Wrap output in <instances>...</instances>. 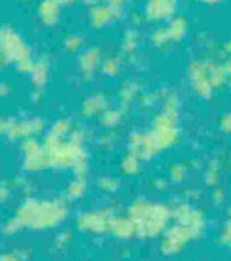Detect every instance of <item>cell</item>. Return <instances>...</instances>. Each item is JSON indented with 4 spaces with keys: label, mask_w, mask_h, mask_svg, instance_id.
<instances>
[{
    "label": "cell",
    "mask_w": 231,
    "mask_h": 261,
    "mask_svg": "<svg viewBox=\"0 0 231 261\" xmlns=\"http://www.w3.org/2000/svg\"><path fill=\"white\" fill-rule=\"evenodd\" d=\"M202 2H205V4H217V2H220V0H202Z\"/></svg>",
    "instance_id": "f546056e"
},
{
    "label": "cell",
    "mask_w": 231,
    "mask_h": 261,
    "mask_svg": "<svg viewBox=\"0 0 231 261\" xmlns=\"http://www.w3.org/2000/svg\"><path fill=\"white\" fill-rule=\"evenodd\" d=\"M187 33V22L182 17H176L169 22L168 27L157 30L153 34V42L156 45H165L175 40H181Z\"/></svg>",
    "instance_id": "ba28073f"
},
{
    "label": "cell",
    "mask_w": 231,
    "mask_h": 261,
    "mask_svg": "<svg viewBox=\"0 0 231 261\" xmlns=\"http://www.w3.org/2000/svg\"><path fill=\"white\" fill-rule=\"evenodd\" d=\"M99 59H100V55H99V49H88L86 53L82 56L80 59V67H82V71L85 74L88 73H93L99 64Z\"/></svg>",
    "instance_id": "9a60e30c"
},
{
    "label": "cell",
    "mask_w": 231,
    "mask_h": 261,
    "mask_svg": "<svg viewBox=\"0 0 231 261\" xmlns=\"http://www.w3.org/2000/svg\"><path fill=\"white\" fill-rule=\"evenodd\" d=\"M205 181L208 186H216L219 182V178H220V166L217 161H211L205 170V175H204Z\"/></svg>",
    "instance_id": "d6986e66"
},
{
    "label": "cell",
    "mask_w": 231,
    "mask_h": 261,
    "mask_svg": "<svg viewBox=\"0 0 231 261\" xmlns=\"http://www.w3.org/2000/svg\"><path fill=\"white\" fill-rule=\"evenodd\" d=\"M225 70H226V73H228V76H231V59L226 62V65H225Z\"/></svg>",
    "instance_id": "f1b7e54d"
},
{
    "label": "cell",
    "mask_w": 231,
    "mask_h": 261,
    "mask_svg": "<svg viewBox=\"0 0 231 261\" xmlns=\"http://www.w3.org/2000/svg\"><path fill=\"white\" fill-rule=\"evenodd\" d=\"M140 160H137L134 154H131V153H127L125 154V158H124V161H122V172L125 173V175H128V176H134V175H137L139 173V170H140Z\"/></svg>",
    "instance_id": "ac0fdd59"
},
{
    "label": "cell",
    "mask_w": 231,
    "mask_h": 261,
    "mask_svg": "<svg viewBox=\"0 0 231 261\" xmlns=\"http://www.w3.org/2000/svg\"><path fill=\"white\" fill-rule=\"evenodd\" d=\"M106 109V99L102 96V94H96V96H91L90 99H86L83 102V107H82V113L88 118L91 116H97V115H102Z\"/></svg>",
    "instance_id": "8fae6325"
},
{
    "label": "cell",
    "mask_w": 231,
    "mask_h": 261,
    "mask_svg": "<svg viewBox=\"0 0 231 261\" xmlns=\"http://www.w3.org/2000/svg\"><path fill=\"white\" fill-rule=\"evenodd\" d=\"M103 71L106 73V74H115V73H119V61L118 59H114V58H111V59H106L105 61V64H103Z\"/></svg>",
    "instance_id": "603a6c76"
},
{
    "label": "cell",
    "mask_w": 231,
    "mask_h": 261,
    "mask_svg": "<svg viewBox=\"0 0 231 261\" xmlns=\"http://www.w3.org/2000/svg\"><path fill=\"white\" fill-rule=\"evenodd\" d=\"M128 153L134 154L137 160L145 163V161L153 160L159 153V150L150 139L148 133L133 132L128 138Z\"/></svg>",
    "instance_id": "8992f818"
},
{
    "label": "cell",
    "mask_w": 231,
    "mask_h": 261,
    "mask_svg": "<svg viewBox=\"0 0 231 261\" xmlns=\"http://www.w3.org/2000/svg\"><path fill=\"white\" fill-rule=\"evenodd\" d=\"M229 85H231V76H229Z\"/></svg>",
    "instance_id": "4dcf8cb0"
},
{
    "label": "cell",
    "mask_w": 231,
    "mask_h": 261,
    "mask_svg": "<svg viewBox=\"0 0 231 261\" xmlns=\"http://www.w3.org/2000/svg\"><path fill=\"white\" fill-rule=\"evenodd\" d=\"M191 237V233L188 232L187 227L184 226H179V227H172L168 233H166V240H165V244H163V249L166 252H176L179 250L184 243Z\"/></svg>",
    "instance_id": "30bf717a"
},
{
    "label": "cell",
    "mask_w": 231,
    "mask_h": 261,
    "mask_svg": "<svg viewBox=\"0 0 231 261\" xmlns=\"http://www.w3.org/2000/svg\"><path fill=\"white\" fill-rule=\"evenodd\" d=\"M225 237H226V241L231 244V224H228V227H226V232H225Z\"/></svg>",
    "instance_id": "83f0119b"
},
{
    "label": "cell",
    "mask_w": 231,
    "mask_h": 261,
    "mask_svg": "<svg viewBox=\"0 0 231 261\" xmlns=\"http://www.w3.org/2000/svg\"><path fill=\"white\" fill-rule=\"evenodd\" d=\"M219 127L225 135H231V113H225L220 121H219Z\"/></svg>",
    "instance_id": "d4e9b609"
},
{
    "label": "cell",
    "mask_w": 231,
    "mask_h": 261,
    "mask_svg": "<svg viewBox=\"0 0 231 261\" xmlns=\"http://www.w3.org/2000/svg\"><path fill=\"white\" fill-rule=\"evenodd\" d=\"M168 176L172 182H182L187 176H188V169L184 166V164H172L169 167V172H168Z\"/></svg>",
    "instance_id": "ffe728a7"
},
{
    "label": "cell",
    "mask_w": 231,
    "mask_h": 261,
    "mask_svg": "<svg viewBox=\"0 0 231 261\" xmlns=\"http://www.w3.org/2000/svg\"><path fill=\"white\" fill-rule=\"evenodd\" d=\"M112 217L108 211H96V212H88L79 217L77 220V227L82 230L94 232V233H102L106 230H111L112 224Z\"/></svg>",
    "instance_id": "52a82bcc"
},
{
    "label": "cell",
    "mask_w": 231,
    "mask_h": 261,
    "mask_svg": "<svg viewBox=\"0 0 231 261\" xmlns=\"http://www.w3.org/2000/svg\"><path fill=\"white\" fill-rule=\"evenodd\" d=\"M8 198V189L0 186V201H5Z\"/></svg>",
    "instance_id": "4316f807"
},
{
    "label": "cell",
    "mask_w": 231,
    "mask_h": 261,
    "mask_svg": "<svg viewBox=\"0 0 231 261\" xmlns=\"http://www.w3.org/2000/svg\"><path fill=\"white\" fill-rule=\"evenodd\" d=\"M147 133L159 151L176 145L179 141V113L162 110L156 115Z\"/></svg>",
    "instance_id": "277c9868"
},
{
    "label": "cell",
    "mask_w": 231,
    "mask_h": 261,
    "mask_svg": "<svg viewBox=\"0 0 231 261\" xmlns=\"http://www.w3.org/2000/svg\"><path fill=\"white\" fill-rule=\"evenodd\" d=\"M86 190V176H77L73 179V182L70 184L68 190H67V196L71 198V199H76V198H80L83 196Z\"/></svg>",
    "instance_id": "2e32d148"
},
{
    "label": "cell",
    "mask_w": 231,
    "mask_h": 261,
    "mask_svg": "<svg viewBox=\"0 0 231 261\" xmlns=\"http://www.w3.org/2000/svg\"><path fill=\"white\" fill-rule=\"evenodd\" d=\"M100 121H102V125L106 127V128H114L118 127L122 121V112L121 110H105L100 116Z\"/></svg>",
    "instance_id": "e0dca14e"
},
{
    "label": "cell",
    "mask_w": 231,
    "mask_h": 261,
    "mask_svg": "<svg viewBox=\"0 0 231 261\" xmlns=\"http://www.w3.org/2000/svg\"><path fill=\"white\" fill-rule=\"evenodd\" d=\"M176 10V0H150L145 8V14L150 20L169 19Z\"/></svg>",
    "instance_id": "9c48e42d"
},
{
    "label": "cell",
    "mask_w": 231,
    "mask_h": 261,
    "mask_svg": "<svg viewBox=\"0 0 231 261\" xmlns=\"http://www.w3.org/2000/svg\"><path fill=\"white\" fill-rule=\"evenodd\" d=\"M130 220L133 221L136 232L154 235L165 227L168 221V208L148 201H136L130 207Z\"/></svg>",
    "instance_id": "3957f363"
},
{
    "label": "cell",
    "mask_w": 231,
    "mask_h": 261,
    "mask_svg": "<svg viewBox=\"0 0 231 261\" xmlns=\"http://www.w3.org/2000/svg\"><path fill=\"white\" fill-rule=\"evenodd\" d=\"M46 77H48V68L46 65L43 64H39L33 68V79H34V84L37 87L43 85L46 82Z\"/></svg>",
    "instance_id": "44dd1931"
},
{
    "label": "cell",
    "mask_w": 231,
    "mask_h": 261,
    "mask_svg": "<svg viewBox=\"0 0 231 261\" xmlns=\"http://www.w3.org/2000/svg\"><path fill=\"white\" fill-rule=\"evenodd\" d=\"M0 261H25V256L20 252H8L0 255Z\"/></svg>",
    "instance_id": "484cf974"
},
{
    "label": "cell",
    "mask_w": 231,
    "mask_h": 261,
    "mask_svg": "<svg viewBox=\"0 0 231 261\" xmlns=\"http://www.w3.org/2000/svg\"><path fill=\"white\" fill-rule=\"evenodd\" d=\"M43 148L48 166L55 169H74L77 176H86V153L82 132L73 128L68 136H54L48 133Z\"/></svg>",
    "instance_id": "6da1fadb"
},
{
    "label": "cell",
    "mask_w": 231,
    "mask_h": 261,
    "mask_svg": "<svg viewBox=\"0 0 231 261\" xmlns=\"http://www.w3.org/2000/svg\"><path fill=\"white\" fill-rule=\"evenodd\" d=\"M118 11L112 7H97L91 11V22L97 27L108 23L112 17L118 16Z\"/></svg>",
    "instance_id": "4fadbf2b"
},
{
    "label": "cell",
    "mask_w": 231,
    "mask_h": 261,
    "mask_svg": "<svg viewBox=\"0 0 231 261\" xmlns=\"http://www.w3.org/2000/svg\"><path fill=\"white\" fill-rule=\"evenodd\" d=\"M136 94H137V87L133 85V84H127V85L122 88V91H121V100H122L124 106L130 103V102L136 97Z\"/></svg>",
    "instance_id": "7402d4cb"
},
{
    "label": "cell",
    "mask_w": 231,
    "mask_h": 261,
    "mask_svg": "<svg viewBox=\"0 0 231 261\" xmlns=\"http://www.w3.org/2000/svg\"><path fill=\"white\" fill-rule=\"evenodd\" d=\"M211 70H213V62H207V61H196L190 65V70H188L190 82H191L194 93L199 97L210 99L214 93V87L211 81Z\"/></svg>",
    "instance_id": "5b68a950"
},
{
    "label": "cell",
    "mask_w": 231,
    "mask_h": 261,
    "mask_svg": "<svg viewBox=\"0 0 231 261\" xmlns=\"http://www.w3.org/2000/svg\"><path fill=\"white\" fill-rule=\"evenodd\" d=\"M42 130V122L39 121V119H34V121H25V122H20V124H16L11 130H10V133H11V136H14V138H22V136H25V138H31L33 135H37L39 132Z\"/></svg>",
    "instance_id": "7c38bea8"
},
{
    "label": "cell",
    "mask_w": 231,
    "mask_h": 261,
    "mask_svg": "<svg viewBox=\"0 0 231 261\" xmlns=\"http://www.w3.org/2000/svg\"><path fill=\"white\" fill-rule=\"evenodd\" d=\"M100 187L106 192H114L119 187V182L114 178H103V179H100Z\"/></svg>",
    "instance_id": "cb8c5ba5"
},
{
    "label": "cell",
    "mask_w": 231,
    "mask_h": 261,
    "mask_svg": "<svg viewBox=\"0 0 231 261\" xmlns=\"http://www.w3.org/2000/svg\"><path fill=\"white\" fill-rule=\"evenodd\" d=\"M67 207L62 201H26L17 211V221L22 227L49 229L64 221Z\"/></svg>",
    "instance_id": "7a4b0ae2"
},
{
    "label": "cell",
    "mask_w": 231,
    "mask_h": 261,
    "mask_svg": "<svg viewBox=\"0 0 231 261\" xmlns=\"http://www.w3.org/2000/svg\"><path fill=\"white\" fill-rule=\"evenodd\" d=\"M111 230L118 237H122V238L130 237L133 232H136L133 221L127 220V218H114L112 224H111Z\"/></svg>",
    "instance_id": "5bb4252c"
}]
</instances>
